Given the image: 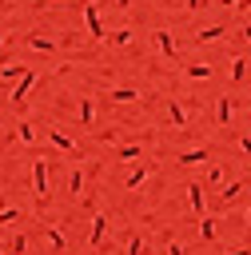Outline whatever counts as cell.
Listing matches in <instances>:
<instances>
[{"label":"cell","mask_w":251,"mask_h":255,"mask_svg":"<svg viewBox=\"0 0 251 255\" xmlns=\"http://www.w3.org/2000/svg\"><path fill=\"white\" fill-rule=\"evenodd\" d=\"M199 159H207V155H203V147H195V151H187V155H183V163H199Z\"/></svg>","instance_id":"obj_1"},{"label":"cell","mask_w":251,"mask_h":255,"mask_svg":"<svg viewBox=\"0 0 251 255\" xmlns=\"http://www.w3.org/2000/svg\"><path fill=\"white\" fill-rule=\"evenodd\" d=\"M231 255H247V251H231Z\"/></svg>","instance_id":"obj_2"}]
</instances>
